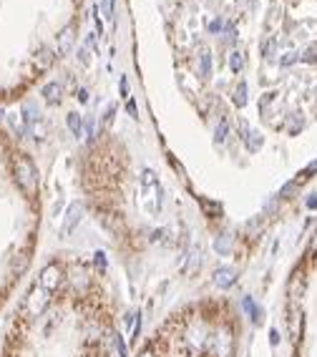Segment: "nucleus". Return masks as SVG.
Instances as JSON below:
<instances>
[{"label": "nucleus", "mask_w": 317, "mask_h": 357, "mask_svg": "<svg viewBox=\"0 0 317 357\" xmlns=\"http://www.w3.org/2000/svg\"><path fill=\"white\" fill-rule=\"evenodd\" d=\"M15 176H18V186L23 191H35V184H38V174H35V166L30 164L26 156L15 159Z\"/></svg>", "instance_id": "nucleus-1"}, {"label": "nucleus", "mask_w": 317, "mask_h": 357, "mask_svg": "<svg viewBox=\"0 0 317 357\" xmlns=\"http://www.w3.org/2000/svg\"><path fill=\"white\" fill-rule=\"evenodd\" d=\"M81 214H83V207L78 204V202H73L68 211H66V221H63V234H71L73 229H76V224L81 221Z\"/></svg>", "instance_id": "nucleus-2"}, {"label": "nucleus", "mask_w": 317, "mask_h": 357, "mask_svg": "<svg viewBox=\"0 0 317 357\" xmlns=\"http://www.w3.org/2000/svg\"><path fill=\"white\" fill-rule=\"evenodd\" d=\"M71 46H73V26H66V28L60 30V35H58V51L60 53H68Z\"/></svg>", "instance_id": "nucleus-3"}, {"label": "nucleus", "mask_w": 317, "mask_h": 357, "mask_svg": "<svg viewBox=\"0 0 317 357\" xmlns=\"http://www.w3.org/2000/svg\"><path fill=\"white\" fill-rule=\"evenodd\" d=\"M68 128H71L73 136H81L83 133V121H81L78 114H68Z\"/></svg>", "instance_id": "nucleus-4"}, {"label": "nucleus", "mask_w": 317, "mask_h": 357, "mask_svg": "<svg viewBox=\"0 0 317 357\" xmlns=\"http://www.w3.org/2000/svg\"><path fill=\"white\" fill-rule=\"evenodd\" d=\"M43 96H46L48 103H56L58 98H60V83H48V86L43 88Z\"/></svg>", "instance_id": "nucleus-5"}, {"label": "nucleus", "mask_w": 317, "mask_h": 357, "mask_svg": "<svg viewBox=\"0 0 317 357\" xmlns=\"http://www.w3.org/2000/svg\"><path fill=\"white\" fill-rule=\"evenodd\" d=\"M217 282H219L222 287H229L231 282H234V272H231V269H219V272H217Z\"/></svg>", "instance_id": "nucleus-6"}, {"label": "nucleus", "mask_w": 317, "mask_h": 357, "mask_svg": "<svg viewBox=\"0 0 317 357\" xmlns=\"http://www.w3.org/2000/svg\"><path fill=\"white\" fill-rule=\"evenodd\" d=\"M244 139H247V146H249V151H257L262 146V136L257 133V131H249Z\"/></svg>", "instance_id": "nucleus-7"}, {"label": "nucleus", "mask_w": 317, "mask_h": 357, "mask_svg": "<svg viewBox=\"0 0 317 357\" xmlns=\"http://www.w3.org/2000/svg\"><path fill=\"white\" fill-rule=\"evenodd\" d=\"M234 103L237 106H244L247 103V83H239L237 91H234Z\"/></svg>", "instance_id": "nucleus-8"}, {"label": "nucleus", "mask_w": 317, "mask_h": 357, "mask_svg": "<svg viewBox=\"0 0 317 357\" xmlns=\"http://www.w3.org/2000/svg\"><path fill=\"white\" fill-rule=\"evenodd\" d=\"M242 65H244V56H242L239 51H234V53H231V58H229V68L234 71V73H239V71H242Z\"/></svg>", "instance_id": "nucleus-9"}, {"label": "nucleus", "mask_w": 317, "mask_h": 357, "mask_svg": "<svg viewBox=\"0 0 317 357\" xmlns=\"http://www.w3.org/2000/svg\"><path fill=\"white\" fill-rule=\"evenodd\" d=\"M209 73H212V56L204 53L202 56V76H209Z\"/></svg>", "instance_id": "nucleus-10"}, {"label": "nucleus", "mask_w": 317, "mask_h": 357, "mask_svg": "<svg viewBox=\"0 0 317 357\" xmlns=\"http://www.w3.org/2000/svg\"><path fill=\"white\" fill-rule=\"evenodd\" d=\"M227 131H229V126H227V121H222V123L217 126V141H224V139H227Z\"/></svg>", "instance_id": "nucleus-11"}, {"label": "nucleus", "mask_w": 317, "mask_h": 357, "mask_svg": "<svg viewBox=\"0 0 317 357\" xmlns=\"http://www.w3.org/2000/svg\"><path fill=\"white\" fill-rule=\"evenodd\" d=\"M103 13L109 20H114V0H103Z\"/></svg>", "instance_id": "nucleus-12"}, {"label": "nucleus", "mask_w": 317, "mask_h": 357, "mask_svg": "<svg viewBox=\"0 0 317 357\" xmlns=\"http://www.w3.org/2000/svg\"><path fill=\"white\" fill-rule=\"evenodd\" d=\"M126 108H129V114H131V119H139V108H136V103H134L131 98L126 101Z\"/></svg>", "instance_id": "nucleus-13"}, {"label": "nucleus", "mask_w": 317, "mask_h": 357, "mask_svg": "<svg viewBox=\"0 0 317 357\" xmlns=\"http://www.w3.org/2000/svg\"><path fill=\"white\" fill-rule=\"evenodd\" d=\"M78 60H81L83 65H88V63H91V60H88V48H86V46H83V48H78Z\"/></svg>", "instance_id": "nucleus-14"}, {"label": "nucleus", "mask_w": 317, "mask_h": 357, "mask_svg": "<svg viewBox=\"0 0 317 357\" xmlns=\"http://www.w3.org/2000/svg\"><path fill=\"white\" fill-rule=\"evenodd\" d=\"M121 96L123 98L129 96V81H126V76H121Z\"/></svg>", "instance_id": "nucleus-15"}, {"label": "nucleus", "mask_w": 317, "mask_h": 357, "mask_svg": "<svg viewBox=\"0 0 317 357\" xmlns=\"http://www.w3.org/2000/svg\"><path fill=\"white\" fill-rule=\"evenodd\" d=\"M222 28H224L222 20H212V23H209V30H212V33H217V30H222Z\"/></svg>", "instance_id": "nucleus-16"}, {"label": "nucleus", "mask_w": 317, "mask_h": 357, "mask_svg": "<svg viewBox=\"0 0 317 357\" xmlns=\"http://www.w3.org/2000/svg\"><path fill=\"white\" fill-rule=\"evenodd\" d=\"M244 307L252 309V299H244ZM255 320H260V312H257V309H255Z\"/></svg>", "instance_id": "nucleus-17"}, {"label": "nucleus", "mask_w": 317, "mask_h": 357, "mask_svg": "<svg viewBox=\"0 0 317 357\" xmlns=\"http://www.w3.org/2000/svg\"><path fill=\"white\" fill-rule=\"evenodd\" d=\"M78 98H81V101L86 103V101H88V91H86V88H78Z\"/></svg>", "instance_id": "nucleus-18"}, {"label": "nucleus", "mask_w": 317, "mask_h": 357, "mask_svg": "<svg viewBox=\"0 0 317 357\" xmlns=\"http://www.w3.org/2000/svg\"><path fill=\"white\" fill-rule=\"evenodd\" d=\"M307 207H310V209H317V196H312V199H307Z\"/></svg>", "instance_id": "nucleus-19"}, {"label": "nucleus", "mask_w": 317, "mask_h": 357, "mask_svg": "<svg viewBox=\"0 0 317 357\" xmlns=\"http://www.w3.org/2000/svg\"><path fill=\"white\" fill-rule=\"evenodd\" d=\"M312 171H317V161H312V164L307 166V171H305V174H312Z\"/></svg>", "instance_id": "nucleus-20"}]
</instances>
